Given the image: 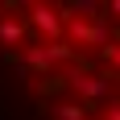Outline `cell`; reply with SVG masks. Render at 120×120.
<instances>
[{
    "label": "cell",
    "mask_w": 120,
    "mask_h": 120,
    "mask_svg": "<svg viewBox=\"0 0 120 120\" xmlns=\"http://www.w3.org/2000/svg\"><path fill=\"white\" fill-rule=\"evenodd\" d=\"M104 120H120V99H112L108 108H104Z\"/></svg>",
    "instance_id": "cell-8"
},
{
    "label": "cell",
    "mask_w": 120,
    "mask_h": 120,
    "mask_svg": "<svg viewBox=\"0 0 120 120\" xmlns=\"http://www.w3.org/2000/svg\"><path fill=\"white\" fill-rule=\"evenodd\" d=\"M108 41H112V25L108 21H91V25H87V41H83V46L99 50V46H108Z\"/></svg>",
    "instance_id": "cell-4"
},
{
    "label": "cell",
    "mask_w": 120,
    "mask_h": 120,
    "mask_svg": "<svg viewBox=\"0 0 120 120\" xmlns=\"http://www.w3.org/2000/svg\"><path fill=\"white\" fill-rule=\"evenodd\" d=\"M29 4H37V0H0V8H4V12H25Z\"/></svg>",
    "instance_id": "cell-6"
},
{
    "label": "cell",
    "mask_w": 120,
    "mask_h": 120,
    "mask_svg": "<svg viewBox=\"0 0 120 120\" xmlns=\"http://www.w3.org/2000/svg\"><path fill=\"white\" fill-rule=\"evenodd\" d=\"M104 8H108V17H112V21H120V0H108Z\"/></svg>",
    "instance_id": "cell-9"
},
{
    "label": "cell",
    "mask_w": 120,
    "mask_h": 120,
    "mask_svg": "<svg viewBox=\"0 0 120 120\" xmlns=\"http://www.w3.org/2000/svg\"><path fill=\"white\" fill-rule=\"evenodd\" d=\"M66 83L83 95V104L91 112L104 104V99H112V79H104V75H95V71H83V66H66V75H62Z\"/></svg>",
    "instance_id": "cell-2"
},
{
    "label": "cell",
    "mask_w": 120,
    "mask_h": 120,
    "mask_svg": "<svg viewBox=\"0 0 120 120\" xmlns=\"http://www.w3.org/2000/svg\"><path fill=\"white\" fill-rule=\"evenodd\" d=\"M25 25H29V41H62L66 37V21H62L58 4L37 0L25 8Z\"/></svg>",
    "instance_id": "cell-1"
},
{
    "label": "cell",
    "mask_w": 120,
    "mask_h": 120,
    "mask_svg": "<svg viewBox=\"0 0 120 120\" xmlns=\"http://www.w3.org/2000/svg\"><path fill=\"white\" fill-rule=\"evenodd\" d=\"M104 4H108V0H104Z\"/></svg>",
    "instance_id": "cell-13"
},
{
    "label": "cell",
    "mask_w": 120,
    "mask_h": 120,
    "mask_svg": "<svg viewBox=\"0 0 120 120\" xmlns=\"http://www.w3.org/2000/svg\"><path fill=\"white\" fill-rule=\"evenodd\" d=\"M25 41H29V25H25V17L0 12V46H8V50H21Z\"/></svg>",
    "instance_id": "cell-3"
},
{
    "label": "cell",
    "mask_w": 120,
    "mask_h": 120,
    "mask_svg": "<svg viewBox=\"0 0 120 120\" xmlns=\"http://www.w3.org/2000/svg\"><path fill=\"white\" fill-rule=\"evenodd\" d=\"M87 120H104V116H87Z\"/></svg>",
    "instance_id": "cell-12"
},
{
    "label": "cell",
    "mask_w": 120,
    "mask_h": 120,
    "mask_svg": "<svg viewBox=\"0 0 120 120\" xmlns=\"http://www.w3.org/2000/svg\"><path fill=\"white\" fill-rule=\"evenodd\" d=\"M112 37H116V41H120V25H116V29H112Z\"/></svg>",
    "instance_id": "cell-10"
},
{
    "label": "cell",
    "mask_w": 120,
    "mask_h": 120,
    "mask_svg": "<svg viewBox=\"0 0 120 120\" xmlns=\"http://www.w3.org/2000/svg\"><path fill=\"white\" fill-rule=\"evenodd\" d=\"M116 54H120V41H116V37H112L108 46H99V58H104V62H116Z\"/></svg>",
    "instance_id": "cell-7"
},
{
    "label": "cell",
    "mask_w": 120,
    "mask_h": 120,
    "mask_svg": "<svg viewBox=\"0 0 120 120\" xmlns=\"http://www.w3.org/2000/svg\"><path fill=\"white\" fill-rule=\"evenodd\" d=\"M87 104H75V99H62V104H54V120H87Z\"/></svg>",
    "instance_id": "cell-5"
},
{
    "label": "cell",
    "mask_w": 120,
    "mask_h": 120,
    "mask_svg": "<svg viewBox=\"0 0 120 120\" xmlns=\"http://www.w3.org/2000/svg\"><path fill=\"white\" fill-rule=\"evenodd\" d=\"M112 66H116V75H120V54H116V62H112Z\"/></svg>",
    "instance_id": "cell-11"
}]
</instances>
